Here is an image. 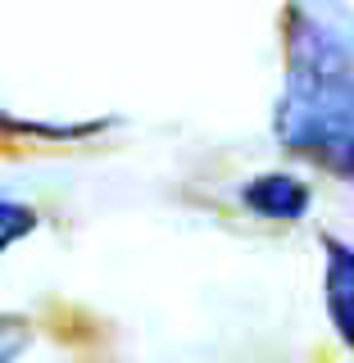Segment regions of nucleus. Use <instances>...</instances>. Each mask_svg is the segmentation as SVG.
<instances>
[{"mask_svg":"<svg viewBox=\"0 0 354 363\" xmlns=\"http://www.w3.org/2000/svg\"><path fill=\"white\" fill-rule=\"evenodd\" d=\"M272 132L291 155L354 177V9H287V77Z\"/></svg>","mask_w":354,"mask_h":363,"instance_id":"nucleus-1","label":"nucleus"},{"mask_svg":"<svg viewBox=\"0 0 354 363\" xmlns=\"http://www.w3.org/2000/svg\"><path fill=\"white\" fill-rule=\"evenodd\" d=\"M323 250H327V272H323L327 318H332L336 336L354 350V245L341 236H323Z\"/></svg>","mask_w":354,"mask_h":363,"instance_id":"nucleus-2","label":"nucleus"},{"mask_svg":"<svg viewBox=\"0 0 354 363\" xmlns=\"http://www.w3.org/2000/svg\"><path fill=\"white\" fill-rule=\"evenodd\" d=\"M241 200L250 204L255 213L264 218H282V223H295L304 209H309V186L291 173H264L255 182L241 186Z\"/></svg>","mask_w":354,"mask_h":363,"instance_id":"nucleus-3","label":"nucleus"},{"mask_svg":"<svg viewBox=\"0 0 354 363\" xmlns=\"http://www.w3.org/2000/svg\"><path fill=\"white\" fill-rule=\"evenodd\" d=\"M5 218H9V223H5V245H9V241H14V236H18V227H23V218L32 223V209H18L14 200H5Z\"/></svg>","mask_w":354,"mask_h":363,"instance_id":"nucleus-4","label":"nucleus"}]
</instances>
